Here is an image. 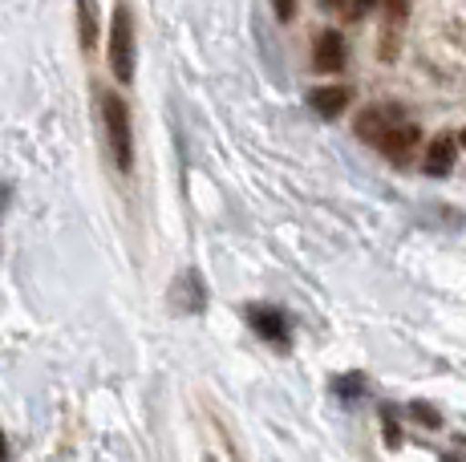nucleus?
<instances>
[{"label":"nucleus","instance_id":"obj_1","mask_svg":"<svg viewBox=\"0 0 466 462\" xmlns=\"http://www.w3.org/2000/svg\"><path fill=\"white\" fill-rule=\"evenodd\" d=\"M102 126H106V142H110V155L118 171L134 166V126H130V105L118 94L102 90Z\"/></svg>","mask_w":466,"mask_h":462},{"label":"nucleus","instance_id":"obj_2","mask_svg":"<svg viewBox=\"0 0 466 462\" xmlns=\"http://www.w3.org/2000/svg\"><path fill=\"white\" fill-rule=\"evenodd\" d=\"M134 65H138V41H134V16L127 5L114 8L110 21V69L118 82H134Z\"/></svg>","mask_w":466,"mask_h":462},{"label":"nucleus","instance_id":"obj_3","mask_svg":"<svg viewBox=\"0 0 466 462\" xmlns=\"http://www.w3.org/2000/svg\"><path fill=\"white\" fill-rule=\"evenodd\" d=\"M418 138H422V130H418V126H410V122H390V126L381 130V138L373 142V146H378L381 155L390 158V163L406 166L410 155H414V146H418Z\"/></svg>","mask_w":466,"mask_h":462},{"label":"nucleus","instance_id":"obj_4","mask_svg":"<svg viewBox=\"0 0 466 462\" xmlns=\"http://www.w3.org/2000/svg\"><path fill=\"white\" fill-rule=\"evenodd\" d=\"M312 65L320 69V74H340L345 69V37L340 33H320L317 49H312Z\"/></svg>","mask_w":466,"mask_h":462},{"label":"nucleus","instance_id":"obj_5","mask_svg":"<svg viewBox=\"0 0 466 462\" xmlns=\"http://www.w3.org/2000/svg\"><path fill=\"white\" fill-rule=\"evenodd\" d=\"M248 321H252V328L264 341H276L284 345V336H289V321L280 316V308H264V305H252L248 308Z\"/></svg>","mask_w":466,"mask_h":462},{"label":"nucleus","instance_id":"obj_6","mask_svg":"<svg viewBox=\"0 0 466 462\" xmlns=\"http://www.w3.org/2000/svg\"><path fill=\"white\" fill-rule=\"evenodd\" d=\"M349 102H353L349 85H320V90L309 94V105L320 114V118H337V114H345Z\"/></svg>","mask_w":466,"mask_h":462},{"label":"nucleus","instance_id":"obj_7","mask_svg":"<svg viewBox=\"0 0 466 462\" xmlns=\"http://www.w3.org/2000/svg\"><path fill=\"white\" fill-rule=\"evenodd\" d=\"M454 155H459V138H454V135H438L434 142H430V150H426V175H434V179H438V175H446V171H451V166H454Z\"/></svg>","mask_w":466,"mask_h":462},{"label":"nucleus","instance_id":"obj_8","mask_svg":"<svg viewBox=\"0 0 466 462\" xmlns=\"http://www.w3.org/2000/svg\"><path fill=\"white\" fill-rule=\"evenodd\" d=\"M393 118H398V114L378 110V105H373V110H361V114H357V138H361V142H378L381 130L390 126Z\"/></svg>","mask_w":466,"mask_h":462},{"label":"nucleus","instance_id":"obj_9","mask_svg":"<svg viewBox=\"0 0 466 462\" xmlns=\"http://www.w3.org/2000/svg\"><path fill=\"white\" fill-rule=\"evenodd\" d=\"M77 37L82 49L97 45V0H77Z\"/></svg>","mask_w":466,"mask_h":462},{"label":"nucleus","instance_id":"obj_10","mask_svg":"<svg viewBox=\"0 0 466 462\" xmlns=\"http://www.w3.org/2000/svg\"><path fill=\"white\" fill-rule=\"evenodd\" d=\"M378 8L390 13L393 25H401V21H406V13H410V0H378Z\"/></svg>","mask_w":466,"mask_h":462},{"label":"nucleus","instance_id":"obj_11","mask_svg":"<svg viewBox=\"0 0 466 462\" xmlns=\"http://www.w3.org/2000/svg\"><path fill=\"white\" fill-rule=\"evenodd\" d=\"M410 417H418V422L430 426V430H438V426H442V417H438L434 410H430V406H422V402H418V406H410Z\"/></svg>","mask_w":466,"mask_h":462},{"label":"nucleus","instance_id":"obj_12","mask_svg":"<svg viewBox=\"0 0 466 462\" xmlns=\"http://www.w3.org/2000/svg\"><path fill=\"white\" fill-rule=\"evenodd\" d=\"M272 8L280 21H292V16H297V0H272Z\"/></svg>","mask_w":466,"mask_h":462},{"label":"nucleus","instance_id":"obj_13","mask_svg":"<svg viewBox=\"0 0 466 462\" xmlns=\"http://www.w3.org/2000/svg\"><path fill=\"white\" fill-rule=\"evenodd\" d=\"M370 8H378V0H353V5H349V16H353V21H361Z\"/></svg>","mask_w":466,"mask_h":462},{"label":"nucleus","instance_id":"obj_14","mask_svg":"<svg viewBox=\"0 0 466 462\" xmlns=\"http://www.w3.org/2000/svg\"><path fill=\"white\" fill-rule=\"evenodd\" d=\"M385 438H390V447H398V422H393V414H385Z\"/></svg>","mask_w":466,"mask_h":462},{"label":"nucleus","instance_id":"obj_15","mask_svg":"<svg viewBox=\"0 0 466 462\" xmlns=\"http://www.w3.org/2000/svg\"><path fill=\"white\" fill-rule=\"evenodd\" d=\"M320 5H325L329 13H340V8H345V0H320Z\"/></svg>","mask_w":466,"mask_h":462},{"label":"nucleus","instance_id":"obj_16","mask_svg":"<svg viewBox=\"0 0 466 462\" xmlns=\"http://www.w3.org/2000/svg\"><path fill=\"white\" fill-rule=\"evenodd\" d=\"M8 455V447H5V438H0V458H5Z\"/></svg>","mask_w":466,"mask_h":462},{"label":"nucleus","instance_id":"obj_17","mask_svg":"<svg viewBox=\"0 0 466 462\" xmlns=\"http://www.w3.org/2000/svg\"><path fill=\"white\" fill-rule=\"evenodd\" d=\"M459 142H462V146H466V130H462V135H459Z\"/></svg>","mask_w":466,"mask_h":462}]
</instances>
